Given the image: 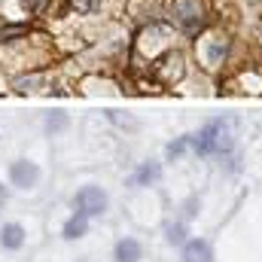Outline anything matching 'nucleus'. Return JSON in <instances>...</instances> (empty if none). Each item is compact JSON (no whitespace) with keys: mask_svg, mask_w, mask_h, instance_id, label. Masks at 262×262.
Returning a JSON list of instances; mask_svg holds the SVG:
<instances>
[{"mask_svg":"<svg viewBox=\"0 0 262 262\" xmlns=\"http://www.w3.org/2000/svg\"><path fill=\"white\" fill-rule=\"evenodd\" d=\"M204 15H207L204 0H174L171 3V18L183 31H189V34H195V31L204 28Z\"/></svg>","mask_w":262,"mask_h":262,"instance_id":"obj_2","label":"nucleus"},{"mask_svg":"<svg viewBox=\"0 0 262 262\" xmlns=\"http://www.w3.org/2000/svg\"><path fill=\"white\" fill-rule=\"evenodd\" d=\"M21 6H25L28 12L43 15V12H49V9H52V0H21Z\"/></svg>","mask_w":262,"mask_h":262,"instance_id":"obj_14","label":"nucleus"},{"mask_svg":"<svg viewBox=\"0 0 262 262\" xmlns=\"http://www.w3.org/2000/svg\"><path fill=\"white\" fill-rule=\"evenodd\" d=\"M43 125H46V131H49V134H61V131L70 125V119H67L64 113H49Z\"/></svg>","mask_w":262,"mask_h":262,"instance_id":"obj_13","label":"nucleus"},{"mask_svg":"<svg viewBox=\"0 0 262 262\" xmlns=\"http://www.w3.org/2000/svg\"><path fill=\"white\" fill-rule=\"evenodd\" d=\"M189 232H186V223H168L165 226V241L171 244V247H183L189 238H186Z\"/></svg>","mask_w":262,"mask_h":262,"instance_id":"obj_11","label":"nucleus"},{"mask_svg":"<svg viewBox=\"0 0 262 262\" xmlns=\"http://www.w3.org/2000/svg\"><path fill=\"white\" fill-rule=\"evenodd\" d=\"M229 46H232V40H229L226 31H207L204 40H201V61H204V67L216 70V67L226 64Z\"/></svg>","mask_w":262,"mask_h":262,"instance_id":"obj_3","label":"nucleus"},{"mask_svg":"<svg viewBox=\"0 0 262 262\" xmlns=\"http://www.w3.org/2000/svg\"><path fill=\"white\" fill-rule=\"evenodd\" d=\"M159 177H162V165H159V162H140L137 171L131 174L128 186H134V189H140V186H152V183H159Z\"/></svg>","mask_w":262,"mask_h":262,"instance_id":"obj_8","label":"nucleus"},{"mask_svg":"<svg viewBox=\"0 0 262 262\" xmlns=\"http://www.w3.org/2000/svg\"><path fill=\"white\" fill-rule=\"evenodd\" d=\"M110 207V195L101 189V186H82L76 195H73V210L95 220V216H104Z\"/></svg>","mask_w":262,"mask_h":262,"instance_id":"obj_4","label":"nucleus"},{"mask_svg":"<svg viewBox=\"0 0 262 262\" xmlns=\"http://www.w3.org/2000/svg\"><path fill=\"white\" fill-rule=\"evenodd\" d=\"M40 177H43V171H40V165L31 162V159H15V162L9 165V183H12L15 189H21V192L34 189V186L40 183Z\"/></svg>","mask_w":262,"mask_h":262,"instance_id":"obj_5","label":"nucleus"},{"mask_svg":"<svg viewBox=\"0 0 262 262\" xmlns=\"http://www.w3.org/2000/svg\"><path fill=\"white\" fill-rule=\"evenodd\" d=\"M198 210H201V201H198V198H189V201L183 204V216H186V220H195Z\"/></svg>","mask_w":262,"mask_h":262,"instance_id":"obj_15","label":"nucleus"},{"mask_svg":"<svg viewBox=\"0 0 262 262\" xmlns=\"http://www.w3.org/2000/svg\"><path fill=\"white\" fill-rule=\"evenodd\" d=\"M25 244H28V229L21 226V223H3L0 226V250H6V253H18V250H25Z\"/></svg>","mask_w":262,"mask_h":262,"instance_id":"obj_6","label":"nucleus"},{"mask_svg":"<svg viewBox=\"0 0 262 262\" xmlns=\"http://www.w3.org/2000/svg\"><path fill=\"white\" fill-rule=\"evenodd\" d=\"M89 235V216H82V213H70L64 220V226H61V238L64 241H79V238H85Z\"/></svg>","mask_w":262,"mask_h":262,"instance_id":"obj_9","label":"nucleus"},{"mask_svg":"<svg viewBox=\"0 0 262 262\" xmlns=\"http://www.w3.org/2000/svg\"><path fill=\"white\" fill-rule=\"evenodd\" d=\"M6 201H9V186H3V183H0V210H3V204H6Z\"/></svg>","mask_w":262,"mask_h":262,"instance_id":"obj_16","label":"nucleus"},{"mask_svg":"<svg viewBox=\"0 0 262 262\" xmlns=\"http://www.w3.org/2000/svg\"><path fill=\"white\" fill-rule=\"evenodd\" d=\"M183 262H213V250L204 238H192L183 244Z\"/></svg>","mask_w":262,"mask_h":262,"instance_id":"obj_10","label":"nucleus"},{"mask_svg":"<svg viewBox=\"0 0 262 262\" xmlns=\"http://www.w3.org/2000/svg\"><path fill=\"white\" fill-rule=\"evenodd\" d=\"M143 259V244L137 241V238H119L116 241V247H113V262H140Z\"/></svg>","mask_w":262,"mask_h":262,"instance_id":"obj_7","label":"nucleus"},{"mask_svg":"<svg viewBox=\"0 0 262 262\" xmlns=\"http://www.w3.org/2000/svg\"><path fill=\"white\" fill-rule=\"evenodd\" d=\"M186 149H192V134H183V137H177L174 143H168V149H165V156L174 162V159H180Z\"/></svg>","mask_w":262,"mask_h":262,"instance_id":"obj_12","label":"nucleus"},{"mask_svg":"<svg viewBox=\"0 0 262 262\" xmlns=\"http://www.w3.org/2000/svg\"><path fill=\"white\" fill-rule=\"evenodd\" d=\"M229 149H232V137H229L223 119L207 122L198 134H192V152H198V156H223Z\"/></svg>","mask_w":262,"mask_h":262,"instance_id":"obj_1","label":"nucleus"}]
</instances>
